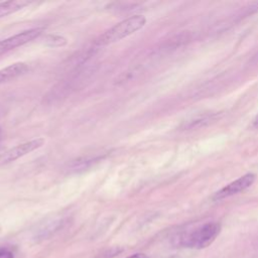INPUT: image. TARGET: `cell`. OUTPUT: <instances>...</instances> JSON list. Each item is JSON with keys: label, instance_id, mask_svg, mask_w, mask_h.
I'll return each instance as SVG.
<instances>
[{"label": "cell", "instance_id": "cell-1", "mask_svg": "<svg viewBox=\"0 0 258 258\" xmlns=\"http://www.w3.org/2000/svg\"><path fill=\"white\" fill-rule=\"evenodd\" d=\"M220 231L221 225L219 223L209 222L191 230H185L178 233L173 240L174 244L180 247L204 249L216 240Z\"/></svg>", "mask_w": 258, "mask_h": 258}, {"label": "cell", "instance_id": "cell-2", "mask_svg": "<svg viewBox=\"0 0 258 258\" xmlns=\"http://www.w3.org/2000/svg\"><path fill=\"white\" fill-rule=\"evenodd\" d=\"M146 23V18L143 15H133L130 16L119 23L115 24L108 30H106L103 34H101L96 39V44L98 45H108L114 42H117L137 30L141 29Z\"/></svg>", "mask_w": 258, "mask_h": 258}, {"label": "cell", "instance_id": "cell-3", "mask_svg": "<svg viewBox=\"0 0 258 258\" xmlns=\"http://www.w3.org/2000/svg\"><path fill=\"white\" fill-rule=\"evenodd\" d=\"M43 143H44V140L42 138H36V139L26 141L24 143L18 144L0 155V163L5 164V163L15 161L16 159L38 149L43 145Z\"/></svg>", "mask_w": 258, "mask_h": 258}, {"label": "cell", "instance_id": "cell-4", "mask_svg": "<svg viewBox=\"0 0 258 258\" xmlns=\"http://www.w3.org/2000/svg\"><path fill=\"white\" fill-rule=\"evenodd\" d=\"M42 29L41 28H31L24 31H21L17 34H14L10 37H7L0 41V54H3L11 49H14L18 46H21L25 43H28L29 41L36 38L40 33Z\"/></svg>", "mask_w": 258, "mask_h": 258}, {"label": "cell", "instance_id": "cell-5", "mask_svg": "<svg viewBox=\"0 0 258 258\" xmlns=\"http://www.w3.org/2000/svg\"><path fill=\"white\" fill-rule=\"evenodd\" d=\"M255 178H256V175L254 173H246L243 176L239 177L238 179L230 182L220 190H218L214 195L213 199L215 201H219V200H223L231 196H234L240 191H243L254 182Z\"/></svg>", "mask_w": 258, "mask_h": 258}, {"label": "cell", "instance_id": "cell-6", "mask_svg": "<svg viewBox=\"0 0 258 258\" xmlns=\"http://www.w3.org/2000/svg\"><path fill=\"white\" fill-rule=\"evenodd\" d=\"M28 71V66L24 62H15L0 70V84L12 81Z\"/></svg>", "mask_w": 258, "mask_h": 258}, {"label": "cell", "instance_id": "cell-7", "mask_svg": "<svg viewBox=\"0 0 258 258\" xmlns=\"http://www.w3.org/2000/svg\"><path fill=\"white\" fill-rule=\"evenodd\" d=\"M66 220L60 218V219H55L53 221H50L46 223L42 228H40L37 233H36V239H46L59 231L63 226H64Z\"/></svg>", "mask_w": 258, "mask_h": 258}, {"label": "cell", "instance_id": "cell-8", "mask_svg": "<svg viewBox=\"0 0 258 258\" xmlns=\"http://www.w3.org/2000/svg\"><path fill=\"white\" fill-rule=\"evenodd\" d=\"M29 4L28 1L23 0H9L0 3V18L14 13Z\"/></svg>", "mask_w": 258, "mask_h": 258}, {"label": "cell", "instance_id": "cell-9", "mask_svg": "<svg viewBox=\"0 0 258 258\" xmlns=\"http://www.w3.org/2000/svg\"><path fill=\"white\" fill-rule=\"evenodd\" d=\"M123 248L121 247H111L109 249H106L104 251H102L100 254H98L96 256V258H114L116 256H118L120 253L123 252Z\"/></svg>", "mask_w": 258, "mask_h": 258}, {"label": "cell", "instance_id": "cell-10", "mask_svg": "<svg viewBox=\"0 0 258 258\" xmlns=\"http://www.w3.org/2000/svg\"><path fill=\"white\" fill-rule=\"evenodd\" d=\"M16 249L11 245H0V258H15Z\"/></svg>", "mask_w": 258, "mask_h": 258}, {"label": "cell", "instance_id": "cell-11", "mask_svg": "<svg viewBox=\"0 0 258 258\" xmlns=\"http://www.w3.org/2000/svg\"><path fill=\"white\" fill-rule=\"evenodd\" d=\"M46 42L50 46H61L67 43V39L59 35H48L46 37Z\"/></svg>", "mask_w": 258, "mask_h": 258}, {"label": "cell", "instance_id": "cell-12", "mask_svg": "<svg viewBox=\"0 0 258 258\" xmlns=\"http://www.w3.org/2000/svg\"><path fill=\"white\" fill-rule=\"evenodd\" d=\"M212 120V116H204V117H200L198 119H195L192 121H189L188 125L186 126L187 128H195V127H201L203 126L205 123H209Z\"/></svg>", "mask_w": 258, "mask_h": 258}, {"label": "cell", "instance_id": "cell-13", "mask_svg": "<svg viewBox=\"0 0 258 258\" xmlns=\"http://www.w3.org/2000/svg\"><path fill=\"white\" fill-rule=\"evenodd\" d=\"M126 258H148V256L146 254H144V253H135V254L130 255V256L126 257Z\"/></svg>", "mask_w": 258, "mask_h": 258}, {"label": "cell", "instance_id": "cell-14", "mask_svg": "<svg viewBox=\"0 0 258 258\" xmlns=\"http://www.w3.org/2000/svg\"><path fill=\"white\" fill-rule=\"evenodd\" d=\"M254 123H255L256 125H258V115H257V116H256V118L254 119Z\"/></svg>", "mask_w": 258, "mask_h": 258}, {"label": "cell", "instance_id": "cell-15", "mask_svg": "<svg viewBox=\"0 0 258 258\" xmlns=\"http://www.w3.org/2000/svg\"><path fill=\"white\" fill-rule=\"evenodd\" d=\"M0 141H1V128H0Z\"/></svg>", "mask_w": 258, "mask_h": 258}]
</instances>
